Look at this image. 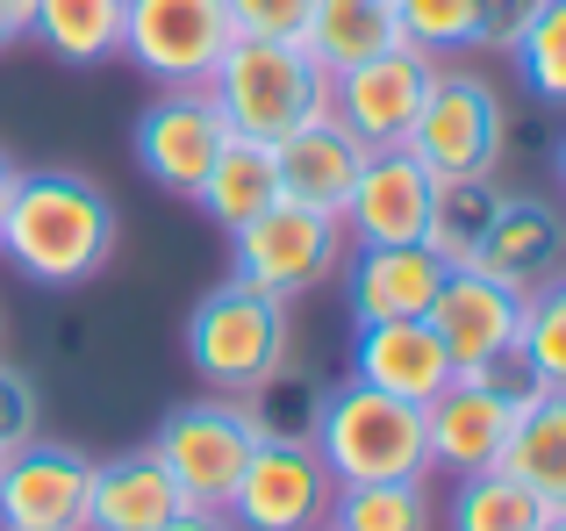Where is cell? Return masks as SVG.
<instances>
[{
    "instance_id": "1",
    "label": "cell",
    "mask_w": 566,
    "mask_h": 531,
    "mask_svg": "<svg viewBox=\"0 0 566 531\" xmlns=\"http://www.w3.org/2000/svg\"><path fill=\"white\" fill-rule=\"evenodd\" d=\"M115 201L86 173H14L0 252L36 288H86L115 259Z\"/></svg>"
},
{
    "instance_id": "2",
    "label": "cell",
    "mask_w": 566,
    "mask_h": 531,
    "mask_svg": "<svg viewBox=\"0 0 566 531\" xmlns=\"http://www.w3.org/2000/svg\"><path fill=\"white\" fill-rule=\"evenodd\" d=\"M208 94H216L222 123L237 137L280 144L287 129H302L308 115L331 108V72L302 51V43H273V37H237L230 51L208 72Z\"/></svg>"
},
{
    "instance_id": "3",
    "label": "cell",
    "mask_w": 566,
    "mask_h": 531,
    "mask_svg": "<svg viewBox=\"0 0 566 531\" xmlns=\"http://www.w3.org/2000/svg\"><path fill=\"white\" fill-rule=\"evenodd\" d=\"M287 360V302L251 280H216L187 309V366L208 395H244Z\"/></svg>"
},
{
    "instance_id": "4",
    "label": "cell",
    "mask_w": 566,
    "mask_h": 531,
    "mask_svg": "<svg viewBox=\"0 0 566 531\" xmlns=\"http://www.w3.org/2000/svg\"><path fill=\"white\" fill-rule=\"evenodd\" d=\"M308 446L323 452V467L345 481H416L430 475L423 452V409L401 403V395H380L366 381H337L323 388V417Z\"/></svg>"
},
{
    "instance_id": "5",
    "label": "cell",
    "mask_w": 566,
    "mask_h": 531,
    "mask_svg": "<svg viewBox=\"0 0 566 531\" xmlns=\"http://www.w3.org/2000/svg\"><path fill=\"white\" fill-rule=\"evenodd\" d=\"M352 238L337 216L323 209H302V201L280 195L273 209H259L244 230H230V273L251 280V288L280 294V302H294V294H316L331 288V273L345 266Z\"/></svg>"
},
{
    "instance_id": "6",
    "label": "cell",
    "mask_w": 566,
    "mask_h": 531,
    "mask_svg": "<svg viewBox=\"0 0 566 531\" xmlns=\"http://www.w3.org/2000/svg\"><path fill=\"white\" fill-rule=\"evenodd\" d=\"M251 446L259 438H251L237 395H193V403L158 417V438H151V452L166 460V475L180 481L193 510H230V489L244 475Z\"/></svg>"
},
{
    "instance_id": "7",
    "label": "cell",
    "mask_w": 566,
    "mask_h": 531,
    "mask_svg": "<svg viewBox=\"0 0 566 531\" xmlns=\"http://www.w3.org/2000/svg\"><path fill=\"white\" fill-rule=\"evenodd\" d=\"M230 43L237 22L222 0H123V58L151 86H208Z\"/></svg>"
},
{
    "instance_id": "8",
    "label": "cell",
    "mask_w": 566,
    "mask_h": 531,
    "mask_svg": "<svg viewBox=\"0 0 566 531\" xmlns=\"http://www.w3.org/2000/svg\"><path fill=\"white\" fill-rule=\"evenodd\" d=\"M502 137H510V123H502L495 86L473 72H430V94L401 144L438 180H459V173H502Z\"/></svg>"
},
{
    "instance_id": "9",
    "label": "cell",
    "mask_w": 566,
    "mask_h": 531,
    "mask_svg": "<svg viewBox=\"0 0 566 531\" xmlns=\"http://www.w3.org/2000/svg\"><path fill=\"white\" fill-rule=\"evenodd\" d=\"M337 503V475L323 467L316 446H280V438H259L230 489V518L237 531H323Z\"/></svg>"
},
{
    "instance_id": "10",
    "label": "cell",
    "mask_w": 566,
    "mask_h": 531,
    "mask_svg": "<svg viewBox=\"0 0 566 531\" xmlns=\"http://www.w3.org/2000/svg\"><path fill=\"white\" fill-rule=\"evenodd\" d=\"M94 460L65 438H22L0 452V531H86Z\"/></svg>"
},
{
    "instance_id": "11",
    "label": "cell",
    "mask_w": 566,
    "mask_h": 531,
    "mask_svg": "<svg viewBox=\"0 0 566 531\" xmlns=\"http://www.w3.org/2000/svg\"><path fill=\"white\" fill-rule=\"evenodd\" d=\"M222 137H230V123H222L208 86H158V101L137 115V166L151 187L193 201L222 152Z\"/></svg>"
},
{
    "instance_id": "12",
    "label": "cell",
    "mask_w": 566,
    "mask_h": 531,
    "mask_svg": "<svg viewBox=\"0 0 566 531\" xmlns=\"http://www.w3.org/2000/svg\"><path fill=\"white\" fill-rule=\"evenodd\" d=\"M423 323L438 331L444 360H452L459 374H473V366L516 352V331H524V294L502 288V280L481 273V266H444V280H438V294H430Z\"/></svg>"
},
{
    "instance_id": "13",
    "label": "cell",
    "mask_w": 566,
    "mask_h": 531,
    "mask_svg": "<svg viewBox=\"0 0 566 531\" xmlns=\"http://www.w3.org/2000/svg\"><path fill=\"white\" fill-rule=\"evenodd\" d=\"M430 72H438V58L409 51V43H387L366 65H352V72L331 80V115L366 152H374V144H401L409 123H416V108H423V94H430Z\"/></svg>"
},
{
    "instance_id": "14",
    "label": "cell",
    "mask_w": 566,
    "mask_h": 531,
    "mask_svg": "<svg viewBox=\"0 0 566 531\" xmlns=\"http://www.w3.org/2000/svg\"><path fill=\"white\" fill-rule=\"evenodd\" d=\"M510 431H516V403L502 388H488L481 374H452L423 403L430 475H488V467H502Z\"/></svg>"
},
{
    "instance_id": "15",
    "label": "cell",
    "mask_w": 566,
    "mask_h": 531,
    "mask_svg": "<svg viewBox=\"0 0 566 531\" xmlns=\"http://www.w3.org/2000/svg\"><path fill=\"white\" fill-rule=\"evenodd\" d=\"M430 187H438V173H430L409 144H374L337 223H345L352 244H423Z\"/></svg>"
},
{
    "instance_id": "16",
    "label": "cell",
    "mask_w": 566,
    "mask_h": 531,
    "mask_svg": "<svg viewBox=\"0 0 566 531\" xmlns=\"http://www.w3.org/2000/svg\"><path fill=\"white\" fill-rule=\"evenodd\" d=\"M359 166H366V144L352 137L331 108L308 115L302 129H287V137L273 144L280 195L302 201V209H323V216H345V195H352V180H359Z\"/></svg>"
},
{
    "instance_id": "17",
    "label": "cell",
    "mask_w": 566,
    "mask_h": 531,
    "mask_svg": "<svg viewBox=\"0 0 566 531\" xmlns=\"http://www.w3.org/2000/svg\"><path fill=\"white\" fill-rule=\"evenodd\" d=\"M337 273H345L352 323H395V316H423L430 309L444 259L430 244H352Z\"/></svg>"
},
{
    "instance_id": "18",
    "label": "cell",
    "mask_w": 566,
    "mask_h": 531,
    "mask_svg": "<svg viewBox=\"0 0 566 531\" xmlns=\"http://www.w3.org/2000/svg\"><path fill=\"white\" fill-rule=\"evenodd\" d=\"M452 374L459 366L444 360L438 331H430L423 316L359 323V337H352V381H366V388H380V395H401V403H416V409H423Z\"/></svg>"
},
{
    "instance_id": "19",
    "label": "cell",
    "mask_w": 566,
    "mask_h": 531,
    "mask_svg": "<svg viewBox=\"0 0 566 531\" xmlns=\"http://www.w3.org/2000/svg\"><path fill=\"white\" fill-rule=\"evenodd\" d=\"M473 266L495 273L502 288H516V294L559 280L566 273V223H559V209H553V201H538V195H510V201H502V216L488 223Z\"/></svg>"
},
{
    "instance_id": "20",
    "label": "cell",
    "mask_w": 566,
    "mask_h": 531,
    "mask_svg": "<svg viewBox=\"0 0 566 531\" xmlns=\"http://www.w3.org/2000/svg\"><path fill=\"white\" fill-rule=\"evenodd\" d=\"M187 510L180 481L166 475L151 446L94 460V489H86V531H166Z\"/></svg>"
},
{
    "instance_id": "21",
    "label": "cell",
    "mask_w": 566,
    "mask_h": 531,
    "mask_svg": "<svg viewBox=\"0 0 566 531\" xmlns=\"http://www.w3.org/2000/svg\"><path fill=\"white\" fill-rule=\"evenodd\" d=\"M29 37L72 72L123 58V0H29Z\"/></svg>"
},
{
    "instance_id": "22",
    "label": "cell",
    "mask_w": 566,
    "mask_h": 531,
    "mask_svg": "<svg viewBox=\"0 0 566 531\" xmlns=\"http://www.w3.org/2000/svg\"><path fill=\"white\" fill-rule=\"evenodd\" d=\"M193 201H201V216H208L216 230H244L259 209H273V201H280V180H273V144L237 137V129H230Z\"/></svg>"
},
{
    "instance_id": "23",
    "label": "cell",
    "mask_w": 566,
    "mask_h": 531,
    "mask_svg": "<svg viewBox=\"0 0 566 531\" xmlns=\"http://www.w3.org/2000/svg\"><path fill=\"white\" fill-rule=\"evenodd\" d=\"M502 475H516L545 510H566V388H545L531 409H516Z\"/></svg>"
},
{
    "instance_id": "24",
    "label": "cell",
    "mask_w": 566,
    "mask_h": 531,
    "mask_svg": "<svg viewBox=\"0 0 566 531\" xmlns=\"http://www.w3.org/2000/svg\"><path fill=\"white\" fill-rule=\"evenodd\" d=\"M502 201H510V187H502L495 173H459V180H438V187H430L423 244H430L444 266H473V252H481V238H488V223L502 216Z\"/></svg>"
},
{
    "instance_id": "25",
    "label": "cell",
    "mask_w": 566,
    "mask_h": 531,
    "mask_svg": "<svg viewBox=\"0 0 566 531\" xmlns=\"http://www.w3.org/2000/svg\"><path fill=\"white\" fill-rule=\"evenodd\" d=\"M387 43H401L387 0H316V8H308V29H302V51L316 58L331 80L352 72V65H366Z\"/></svg>"
},
{
    "instance_id": "26",
    "label": "cell",
    "mask_w": 566,
    "mask_h": 531,
    "mask_svg": "<svg viewBox=\"0 0 566 531\" xmlns=\"http://www.w3.org/2000/svg\"><path fill=\"white\" fill-rule=\"evenodd\" d=\"M237 409H244L251 438L308 446V438H316V417H323V381L308 374V366H287V360H280L265 381H251V388L237 395Z\"/></svg>"
},
{
    "instance_id": "27",
    "label": "cell",
    "mask_w": 566,
    "mask_h": 531,
    "mask_svg": "<svg viewBox=\"0 0 566 531\" xmlns=\"http://www.w3.org/2000/svg\"><path fill=\"white\" fill-rule=\"evenodd\" d=\"M331 531H438L430 481H345L331 503Z\"/></svg>"
},
{
    "instance_id": "28",
    "label": "cell",
    "mask_w": 566,
    "mask_h": 531,
    "mask_svg": "<svg viewBox=\"0 0 566 531\" xmlns=\"http://www.w3.org/2000/svg\"><path fill=\"white\" fill-rule=\"evenodd\" d=\"M444 518H452V531H538L545 503L516 475L488 467V475H459L452 510H444Z\"/></svg>"
},
{
    "instance_id": "29",
    "label": "cell",
    "mask_w": 566,
    "mask_h": 531,
    "mask_svg": "<svg viewBox=\"0 0 566 531\" xmlns=\"http://www.w3.org/2000/svg\"><path fill=\"white\" fill-rule=\"evenodd\" d=\"M395 8V37L409 43V51L423 58H459L473 51V37H481V14H473V0H387Z\"/></svg>"
},
{
    "instance_id": "30",
    "label": "cell",
    "mask_w": 566,
    "mask_h": 531,
    "mask_svg": "<svg viewBox=\"0 0 566 531\" xmlns=\"http://www.w3.org/2000/svg\"><path fill=\"white\" fill-rule=\"evenodd\" d=\"M516 72H524V86L545 101V108H566V0H545L538 14H531V29L516 37Z\"/></svg>"
},
{
    "instance_id": "31",
    "label": "cell",
    "mask_w": 566,
    "mask_h": 531,
    "mask_svg": "<svg viewBox=\"0 0 566 531\" xmlns=\"http://www.w3.org/2000/svg\"><path fill=\"white\" fill-rule=\"evenodd\" d=\"M516 352L531 360V374H538L545 388H566V273L524 294V331H516Z\"/></svg>"
},
{
    "instance_id": "32",
    "label": "cell",
    "mask_w": 566,
    "mask_h": 531,
    "mask_svg": "<svg viewBox=\"0 0 566 531\" xmlns=\"http://www.w3.org/2000/svg\"><path fill=\"white\" fill-rule=\"evenodd\" d=\"M237 22V37H273V43H302L308 8L316 0H222Z\"/></svg>"
},
{
    "instance_id": "33",
    "label": "cell",
    "mask_w": 566,
    "mask_h": 531,
    "mask_svg": "<svg viewBox=\"0 0 566 531\" xmlns=\"http://www.w3.org/2000/svg\"><path fill=\"white\" fill-rule=\"evenodd\" d=\"M43 431V409H36V381L22 374V366L0 360V452H14L22 438Z\"/></svg>"
},
{
    "instance_id": "34",
    "label": "cell",
    "mask_w": 566,
    "mask_h": 531,
    "mask_svg": "<svg viewBox=\"0 0 566 531\" xmlns=\"http://www.w3.org/2000/svg\"><path fill=\"white\" fill-rule=\"evenodd\" d=\"M545 0H473V14H481V37H473V51H495L510 58L516 37L531 29V14H538Z\"/></svg>"
},
{
    "instance_id": "35",
    "label": "cell",
    "mask_w": 566,
    "mask_h": 531,
    "mask_svg": "<svg viewBox=\"0 0 566 531\" xmlns=\"http://www.w3.org/2000/svg\"><path fill=\"white\" fill-rule=\"evenodd\" d=\"M22 37H29V0H0V51H14Z\"/></svg>"
},
{
    "instance_id": "36",
    "label": "cell",
    "mask_w": 566,
    "mask_h": 531,
    "mask_svg": "<svg viewBox=\"0 0 566 531\" xmlns=\"http://www.w3.org/2000/svg\"><path fill=\"white\" fill-rule=\"evenodd\" d=\"M166 531H237V524L222 518V510H193V503H187V510H180V518H172Z\"/></svg>"
},
{
    "instance_id": "37",
    "label": "cell",
    "mask_w": 566,
    "mask_h": 531,
    "mask_svg": "<svg viewBox=\"0 0 566 531\" xmlns=\"http://www.w3.org/2000/svg\"><path fill=\"white\" fill-rule=\"evenodd\" d=\"M14 173H22V166H14V158L0 152V216H8V195H14Z\"/></svg>"
},
{
    "instance_id": "38",
    "label": "cell",
    "mask_w": 566,
    "mask_h": 531,
    "mask_svg": "<svg viewBox=\"0 0 566 531\" xmlns=\"http://www.w3.org/2000/svg\"><path fill=\"white\" fill-rule=\"evenodd\" d=\"M538 531H566V510H545V518H538Z\"/></svg>"
},
{
    "instance_id": "39",
    "label": "cell",
    "mask_w": 566,
    "mask_h": 531,
    "mask_svg": "<svg viewBox=\"0 0 566 531\" xmlns=\"http://www.w3.org/2000/svg\"><path fill=\"white\" fill-rule=\"evenodd\" d=\"M553 166H559V187H566V137H559V152H553Z\"/></svg>"
},
{
    "instance_id": "40",
    "label": "cell",
    "mask_w": 566,
    "mask_h": 531,
    "mask_svg": "<svg viewBox=\"0 0 566 531\" xmlns=\"http://www.w3.org/2000/svg\"><path fill=\"white\" fill-rule=\"evenodd\" d=\"M323 531H331V524H323Z\"/></svg>"
}]
</instances>
